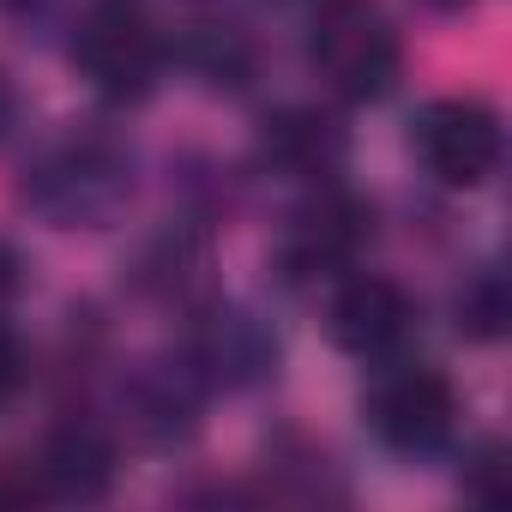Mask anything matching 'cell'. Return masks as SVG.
Instances as JSON below:
<instances>
[{"label":"cell","mask_w":512,"mask_h":512,"mask_svg":"<svg viewBox=\"0 0 512 512\" xmlns=\"http://www.w3.org/2000/svg\"><path fill=\"white\" fill-rule=\"evenodd\" d=\"M19 199L55 229H103L133 199V157H127V145H115L103 133L55 139L49 151H37L25 163Z\"/></svg>","instance_id":"1"},{"label":"cell","mask_w":512,"mask_h":512,"mask_svg":"<svg viewBox=\"0 0 512 512\" xmlns=\"http://www.w3.org/2000/svg\"><path fill=\"white\" fill-rule=\"evenodd\" d=\"M308 61L344 103H380L404 73V43L374 0H320L308 25Z\"/></svg>","instance_id":"2"},{"label":"cell","mask_w":512,"mask_h":512,"mask_svg":"<svg viewBox=\"0 0 512 512\" xmlns=\"http://www.w3.org/2000/svg\"><path fill=\"white\" fill-rule=\"evenodd\" d=\"M362 422H368V434L386 452H398V458H434L458 434V392H452V380L440 368L398 362V368H386L368 386Z\"/></svg>","instance_id":"3"},{"label":"cell","mask_w":512,"mask_h":512,"mask_svg":"<svg viewBox=\"0 0 512 512\" xmlns=\"http://www.w3.org/2000/svg\"><path fill=\"white\" fill-rule=\"evenodd\" d=\"M73 61L103 103H145L163 79L169 37L133 7H97L73 37Z\"/></svg>","instance_id":"4"},{"label":"cell","mask_w":512,"mask_h":512,"mask_svg":"<svg viewBox=\"0 0 512 512\" xmlns=\"http://www.w3.org/2000/svg\"><path fill=\"white\" fill-rule=\"evenodd\" d=\"M410 145H416L422 169H428L440 187L470 193V187H482V181L500 169L506 133H500V115H494L482 97H434V103L416 115Z\"/></svg>","instance_id":"5"},{"label":"cell","mask_w":512,"mask_h":512,"mask_svg":"<svg viewBox=\"0 0 512 512\" xmlns=\"http://www.w3.org/2000/svg\"><path fill=\"white\" fill-rule=\"evenodd\" d=\"M374 235V211L368 199L344 193V187H326L314 193L278 235V272L290 284H320V278H344L356 266V253L368 247Z\"/></svg>","instance_id":"6"},{"label":"cell","mask_w":512,"mask_h":512,"mask_svg":"<svg viewBox=\"0 0 512 512\" xmlns=\"http://www.w3.org/2000/svg\"><path fill=\"white\" fill-rule=\"evenodd\" d=\"M175 356L205 392H247L278 374V338L253 308H205Z\"/></svg>","instance_id":"7"},{"label":"cell","mask_w":512,"mask_h":512,"mask_svg":"<svg viewBox=\"0 0 512 512\" xmlns=\"http://www.w3.org/2000/svg\"><path fill=\"white\" fill-rule=\"evenodd\" d=\"M326 332H332L338 350H350L362 362H380L416 332V302H410V290L398 278L356 272V278L338 284V296L326 308Z\"/></svg>","instance_id":"8"},{"label":"cell","mask_w":512,"mask_h":512,"mask_svg":"<svg viewBox=\"0 0 512 512\" xmlns=\"http://www.w3.org/2000/svg\"><path fill=\"white\" fill-rule=\"evenodd\" d=\"M199 404H205V386L193 380V368L181 356H163V362H145L133 368V380L121 386V410H127V428L151 446H175L199 428Z\"/></svg>","instance_id":"9"},{"label":"cell","mask_w":512,"mask_h":512,"mask_svg":"<svg viewBox=\"0 0 512 512\" xmlns=\"http://www.w3.org/2000/svg\"><path fill=\"white\" fill-rule=\"evenodd\" d=\"M344 151H350V139L326 109L290 103V109L266 115V127H260V163L284 181H332L344 169Z\"/></svg>","instance_id":"10"},{"label":"cell","mask_w":512,"mask_h":512,"mask_svg":"<svg viewBox=\"0 0 512 512\" xmlns=\"http://www.w3.org/2000/svg\"><path fill=\"white\" fill-rule=\"evenodd\" d=\"M115 488V440L97 422H61L37 458V494L49 500H103Z\"/></svg>","instance_id":"11"},{"label":"cell","mask_w":512,"mask_h":512,"mask_svg":"<svg viewBox=\"0 0 512 512\" xmlns=\"http://www.w3.org/2000/svg\"><path fill=\"white\" fill-rule=\"evenodd\" d=\"M175 55L193 79H205L217 91H241L253 79V37L235 19H217V13L187 19L181 37H175Z\"/></svg>","instance_id":"12"},{"label":"cell","mask_w":512,"mask_h":512,"mask_svg":"<svg viewBox=\"0 0 512 512\" xmlns=\"http://www.w3.org/2000/svg\"><path fill=\"white\" fill-rule=\"evenodd\" d=\"M205 266H211L205 235L187 229V223H175V229H163L157 241H145L133 278H139V290L157 296V302H193V296L205 290Z\"/></svg>","instance_id":"13"},{"label":"cell","mask_w":512,"mask_h":512,"mask_svg":"<svg viewBox=\"0 0 512 512\" xmlns=\"http://www.w3.org/2000/svg\"><path fill=\"white\" fill-rule=\"evenodd\" d=\"M452 320L470 344H500L506 338V320H512V290H506V272L482 266L464 278L458 302H452Z\"/></svg>","instance_id":"14"},{"label":"cell","mask_w":512,"mask_h":512,"mask_svg":"<svg viewBox=\"0 0 512 512\" xmlns=\"http://www.w3.org/2000/svg\"><path fill=\"white\" fill-rule=\"evenodd\" d=\"M25 380H31V356H25L19 332L0 320V410H7V404L25 392Z\"/></svg>","instance_id":"15"},{"label":"cell","mask_w":512,"mask_h":512,"mask_svg":"<svg viewBox=\"0 0 512 512\" xmlns=\"http://www.w3.org/2000/svg\"><path fill=\"white\" fill-rule=\"evenodd\" d=\"M464 488L476 494V500H506V464H500V446L488 440V446H476V458H470V470H464Z\"/></svg>","instance_id":"16"},{"label":"cell","mask_w":512,"mask_h":512,"mask_svg":"<svg viewBox=\"0 0 512 512\" xmlns=\"http://www.w3.org/2000/svg\"><path fill=\"white\" fill-rule=\"evenodd\" d=\"M19 290H25V260H19L13 241H0V308H7Z\"/></svg>","instance_id":"17"},{"label":"cell","mask_w":512,"mask_h":512,"mask_svg":"<svg viewBox=\"0 0 512 512\" xmlns=\"http://www.w3.org/2000/svg\"><path fill=\"white\" fill-rule=\"evenodd\" d=\"M13 121H19V91L7 85V73H0V139L13 133Z\"/></svg>","instance_id":"18"},{"label":"cell","mask_w":512,"mask_h":512,"mask_svg":"<svg viewBox=\"0 0 512 512\" xmlns=\"http://www.w3.org/2000/svg\"><path fill=\"white\" fill-rule=\"evenodd\" d=\"M428 7H440V13H452V7H464V0H428Z\"/></svg>","instance_id":"19"}]
</instances>
